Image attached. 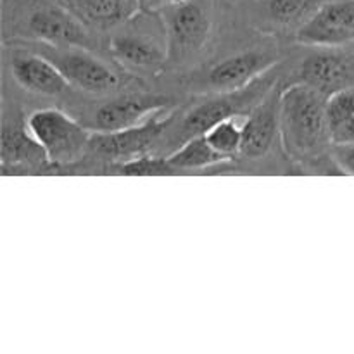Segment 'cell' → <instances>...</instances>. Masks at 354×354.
Returning <instances> with one entry per match:
<instances>
[{
  "instance_id": "2e32d148",
  "label": "cell",
  "mask_w": 354,
  "mask_h": 354,
  "mask_svg": "<svg viewBox=\"0 0 354 354\" xmlns=\"http://www.w3.org/2000/svg\"><path fill=\"white\" fill-rule=\"evenodd\" d=\"M169 165L176 169V171H190V169H204L209 166L220 165V162L230 161V159L223 158L218 154L209 142L206 140L204 135H197V137L189 138V140L182 142L175 151L169 156H166Z\"/></svg>"
},
{
  "instance_id": "7a4b0ae2",
  "label": "cell",
  "mask_w": 354,
  "mask_h": 354,
  "mask_svg": "<svg viewBox=\"0 0 354 354\" xmlns=\"http://www.w3.org/2000/svg\"><path fill=\"white\" fill-rule=\"evenodd\" d=\"M26 124L47 154L48 165H71L90 149L92 130L54 107L33 111Z\"/></svg>"
},
{
  "instance_id": "8992f818",
  "label": "cell",
  "mask_w": 354,
  "mask_h": 354,
  "mask_svg": "<svg viewBox=\"0 0 354 354\" xmlns=\"http://www.w3.org/2000/svg\"><path fill=\"white\" fill-rule=\"evenodd\" d=\"M297 41L311 47H341L354 41V0H327L297 30Z\"/></svg>"
},
{
  "instance_id": "7402d4cb",
  "label": "cell",
  "mask_w": 354,
  "mask_h": 354,
  "mask_svg": "<svg viewBox=\"0 0 354 354\" xmlns=\"http://www.w3.org/2000/svg\"><path fill=\"white\" fill-rule=\"evenodd\" d=\"M332 159L341 173L354 175V142L348 144H332Z\"/></svg>"
},
{
  "instance_id": "e0dca14e",
  "label": "cell",
  "mask_w": 354,
  "mask_h": 354,
  "mask_svg": "<svg viewBox=\"0 0 354 354\" xmlns=\"http://www.w3.org/2000/svg\"><path fill=\"white\" fill-rule=\"evenodd\" d=\"M204 137L218 154L227 159L235 158L237 154H241L242 138H244L242 116H232L218 121L209 130H206Z\"/></svg>"
},
{
  "instance_id": "cb8c5ba5",
  "label": "cell",
  "mask_w": 354,
  "mask_h": 354,
  "mask_svg": "<svg viewBox=\"0 0 354 354\" xmlns=\"http://www.w3.org/2000/svg\"><path fill=\"white\" fill-rule=\"evenodd\" d=\"M166 2H169V3H173V2H182V0H166Z\"/></svg>"
},
{
  "instance_id": "5bb4252c",
  "label": "cell",
  "mask_w": 354,
  "mask_h": 354,
  "mask_svg": "<svg viewBox=\"0 0 354 354\" xmlns=\"http://www.w3.org/2000/svg\"><path fill=\"white\" fill-rule=\"evenodd\" d=\"M30 28L38 38L54 45H83L88 40L82 24L57 7H44L33 12Z\"/></svg>"
},
{
  "instance_id": "5b68a950",
  "label": "cell",
  "mask_w": 354,
  "mask_h": 354,
  "mask_svg": "<svg viewBox=\"0 0 354 354\" xmlns=\"http://www.w3.org/2000/svg\"><path fill=\"white\" fill-rule=\"evenodd\" d=\"M209 17L197 0L173 2L166 10L168 62L180 64L204 47L209 35Z\"/></svg>"
},
{
  "instance_id": "ac0fdd59",
  "label": "cell",
  "mask_w": 354,
  "mask_h": 354,
  "mask_svg": "<svg viewBox=\"0 0 354 354\" xmlns=\"http://www.w3.org/2000/svg\"><path fill=\"white\" fill-rule=\"evenodd\" d=\"M327 0H270V16L280 24H303Z\"/></svg>"
},
{
  "instance_id": "52a82bcc",
  "label": "cell",
  "mask_w": 354,
  "mask_h": 354,
  "mask_svg": "<svg viewBox=\"0 0 354 354\" xmlns=\"http://www.w3.org/2000/svg\"><path fill=\"white\" fill-rule=\"evenodd\" d=\"M169 99L161 95H123L109 100L95 111L90 130L116 131L137 127L168 107Z\"/></svg>"
},
{
  "instance_id": "d6986e66",
  "label": "cell",
  "mask_w": 354,
  "mask_h": 354,
  "mask_svg": "<svg viewBox=\"0 0 354 354\" xmlns=\"http://www.w3.org/2000/svg\"><path fill=\"white\" fill-rule=\"evenodd\" d=\"M325 116H327L328 131H330L332 138V133L339 130L342 124L348 123L354 116V86L348 85L327 95V100H325Z\"/></svg>"
},
{
  "instance_id": "44dd1931",
  "label": "cell",
  "mask_w": 354,
  "mask_h": 354,
  "mask_svg": "<svg viewBox=\"0 0 354 354\" xmlns=\"http://www.w3.org/2000/svg\"><path fill=\"white\" fill-rule=\"evenodd\" d=\"M116 171L120 175H171L176 173V169L166 158H151L147 154L131 161L120 162L116 165Z\"/></svg>"
},
{
  "instance_id": "7c38bea8",
  "label": "cell",
  "mask_w": 354,
  "mask_h": 354,
  "mask_svg": "<svg viewBox=\"0 0 354 354\" xmlns=\"http://www.w3.org/2000/svg\"><path fill=\"white\" fill-rule=\"evenodd\" d=\"M2 168L17 166H44L48 162L47 154L31 135L26 121H3L2 127Z\"/></svg>"
},
{
  "instance_id": "ba28073f",
  "label": "cell",
  "mask_w": 354,
  "mask_h": 354,
  "mask_svg": "<svg viewBox=\"0 0 354 354\" xmlns=\"http://www.w3.org/2000/svg\"><path fill=\"white\" fill-rule=\"evenodd\" d=\"M280 92L282 90L273 86L245 118L241 149V154L245 158L258 159L266 156L277 135H280Z\"/></svg>"
},
{
  "instance_id": "8fae6325",
  "label": "cell",
  "mask_w": 354,
  "mask_h": 354,
  "mask_svg": "<svg viewBox=\"0 0 354 354\" xmlns=\"http://www.w3.org/2000/svg\"><path fill=\"white\" fill-rule=\"evenodd\" d=\"M12 75L23 88L41 95H57L71 86L47 55H17L12 59Z\"/></svg>"
},
{
  "instance_id": "3957f363",
  "label": "cell",
  "mask_w": 354,
  "mask_h": 354,
  "mask_svg": "<svg viewBox=\"0 0 354 354\" xmlns=\"http://www.w3.org/2000/svg\"><path fill=\"white\" fill-rule=\"evenodd\" d=\"M275 75L270 69L268 73L259 76L245 88L220 93L218 97L199 104L183 116L182 127L178 130V140L185 142L197 135H204L206 130H209L214 123L225 120V118L248 116L265 99L266 93L275 86Z\"/></svg>"
},
{
  "instance_id": "6da1fadb",
  "label": "cell",
  "mask_w": 354,
  "mask_h": 354,
  "mask_svg": "<svg viewBox=\"0 0 354 354\" xmlns=\"http://www.w3.org/2000/svg\"><path fill=\"white\" fill-rule=\"evenodd\" d=\"M325 100V93L303 82L280 92V140L297 161H315L332 147Z\"/></svg>"
},
{
  "instance_id": "277c9868",
  "label": "cell",
  "mask_w": 354,
  "mask_h": 354,
  "mask_svg": "<svg viewBox=\"0 0 354 354\" xmlns=\"http://www.w3.org/2000/svg\"><path fill=\"white\" fill-rule=\"evenodd\" d=\"M173 121L175 114H166L161 111L137 127L116 131H92L88 151L114 161L116 165L142 158L158 145Z\"/></svg>"
},
{
  "instance_id": "603a6c76",
  "label": "cell",
  "mask_w": 354,
  "mask_h": 354,
  "mask_svg": "<svg viewBox=\"0 0 354 354\" xmlns=\"http://www.w3.org/2000/svg\"><path fill=\"white\" fill-rule=\"evenodd\" d=\"M348 142H354V116L332 133V144H348Z\"/></svg>"
},
{
  "instance_id": "ffe728a7",
  "label": "cell",
  "mask_w": 354,
  "mask_h": 354,
  "mask_svg": "<svg viewBox=\"0 0 354 354\" xmlns=\"http://www.w3.org/2000/svg\"><path fill=\"white\" fill-rule=\"evenodd\" d=\"M76 7L86 19L97 24H113L124 14L123 0H76Z\"/></svg>"
},
{
  "instance_id": "9a60e30c",
  "label": "cell",
  "mask_w": 354,
  "mask_h": 354,
  "mask_svg": "<svg viewBox=\"0 0 354 354\" xmlns=\"http://www.w3.org/2000/svg\"><path fill=\"white\" fill-rule=\"evenodd\" d=\"M111 52L123 64L145 71H158L168 62V52L144 35H116L111 41Z\"/></svg>"
},
{
  "instance_id": "4fadbf2b",
  "label": "cell",
  "mask_w": 354,
  "mask_h": 354,
  "mask_svg": "<svg viewBox=\"0 0 354 354\" xmlns=\"http://www.w3.org/2000/svg\"><path fill=\"white\" fill-rule=\"evenodd\" d=\"M301 82L313 86L318 92L330 95L335 90H341L349 85L351 80V66L344 57L332 52L311 55L303 62L299 71Z\"/></svg>"
},
{
  "instance_id": "30bf717a",
  "label": "cell",
  "mask_w": 354,
  "mask_h": 354,
  "mask_svg": "<svg viewBox=\"0 0 354 354\" xmlns=\"http://www.w3.org/2000/svg\"><path fill=\"white\" fill-rule=\"evenodd\" d=\"M275 64L277 59L265 52H242L214 66L207 76V83L218 93L235 92L251 85L275 68Z\"/></svg>"
},
{
  "instance_id": "9c48e42d",
  "label": "cell",
  "mask_w": 354,
  "mask_h": 354,
  "mask_svg": "<svg viewBox=\"0 0 354 354\" xmlns=\"http://www.w3.org/2000/svg\"><path fill=\"white\" fill-rule=\"evenodd\" d=\"M47 57L61 69L69 85L78 86L85 92H109L118 86V76L88 52H55V54H47Z\"/></svg>"
}]
</instances>
